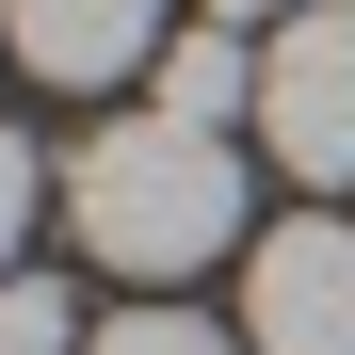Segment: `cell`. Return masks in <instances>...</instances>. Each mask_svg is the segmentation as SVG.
<instances>
[{
  "mask_svg": "<svg viewBox=\"0 0 355 355\" xmlns=\"http://www.w3.org/2000/svg\"><path fill=\"white\" fill-rule=\"evenodd\" d=\"M65 210H81V243L113 275H194L243 243V162H226V130H178V113H113V130L65 162Z\"/></svg>",
  "mask_w": 355,
  "mask_h": 355,
  "instance_id": "obj_1",
  "label": "cell"
},
{
  "mask_svg": "<svg viewBox=\"0 0 355 355\" xmlns=\"http://www.w3.org/2000/svg\"><path fill=\"white\" fill-rule=\"evenodd\" d=\"M259 146L291 178H355V0H307L259 49Z\"/></svg>",
  "mask_w": 355,
  "mask_h": 355,
  "instance_id": "obj_2",
  "label": "cell"
},
{
  "mask_svg": "<svg viewBox=\"0 0 355 355\" xmlns=\"http://www.w3.org/2000/svg\"><path fill=\"white\" fill-rule=\"evenodd\" d=\"M243 355H355V226L291 210L243 259Z\"/></svg>",
  "mask_w": 355,
  "mask_h": 355,
  "instance_id": "obj_3",
  "label": "cell"
},
{
  "mask_svg": "<svg viewBox=\"0 0 355 355\" xmlns=\"http://www.w3.org/2000/svg\"><path fill=\"white\" fill-rule=\"evenodd\" d=\"M0 49H17L33 81H81V97H97V81L162 65L178 33H162V0H0Z\"/></svg>",
  "mask_w": 355,
  "mask_h": 355,
  "instance_id": "obj_4",
  "label": "cell"
},
{
  "mask_svg": "<svg viewBox=\"0 0 355 355\" xmlns=\"http://www.w3.org/2000/svg\"><path fill=\"white\" fill-rule=\"evenodd\" d=\"M146 113H178V130H226V113H259V65H243V33H178L162 65H146Z\"/></svg>",
  "mask_w": 355,
  "mask_h": 355,
  "instance_id": "obj_5",
  "label": "cell"
},
{
  "mask_svg": "<svg viewBox=\"0 0 355 355\" xmlns=\"http://www.w3.org/2000/svg\"><path fill=\"white\" fill-rule=\"evenodd\" d=\"M81 355H243V339H226V323H194V307H113Z\"/></svg>",
  "mask_w": 355,
  "mask_h": 355,
  "instance_id": "obj_6",
  "label": "cell"
},
{
  "mask_svg": "<svg viewBox=\"0 0 355 355\" xmlns=\"http://www.w3.org/2000/svg\"><path fill=\"white\" fill-rule=\"evenodd\" d=\"M0 355H81V307L49 275H0Z\"/></svg>",
  "mask_w": 355,
  "mask_h": 355,
  "instance_id": "obj_7",
  "label": "cell"
},
{
  "mask_svg": "<svg viewBox=\"0 0 355 355\" xmlns=\"http://www.w3.org/2000/svg\"><path fill=\"white\" fill-rule=\"evenodd\" d=\"M33 194H49V162L0 130V275H17V243H33Z\"/></svg>",
  "mask_w": 355,
  "mask_h": 355,
  "instance_id": "obj_8",
  "label": "cell"
},
{
  "mask_svg": "<svg viewBox=\"0 0 355 355\" xmlns=\"http://www.w3.org/2000/svg\"><path fill=\"white\" fill-rule=\"evenodd\" d=\"M210 17H226V33H243V17H291V0H210Z\"/></svg>",
  "mask_w": 355,
  "mask_h": 355,
  "instance_id": "obj_9",
  "label": "cell"
}]
</instances>
